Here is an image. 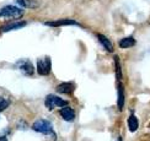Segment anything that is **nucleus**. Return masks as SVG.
Instances as JSON below:
<instances>
[{
	"mask_svg": "<svg viewBox=\"0 0 150 141\" xmlns=\"http://www.w3.org/2000/svg\"><path fill=\"white\" fill-rule=\"evenodd\" d=\"M117 141H123V139H122V137H118V140H117Z\"/></svg>",
	"mask_w": 150,
	"mask_h": 141,
	"instance_id": "a211bd4d",
	"label": "nucleus"
},
{
	"mask_svg": "<svg viewBox=\"0 0 150 141\" xmlns=\"http://www.w3.org/2000/svg\"><path fill=\"white\" fill-rule=\"evenodd\" d=\"M97 39H98V42L101 43L102 47H103L107 52H110V53L113 52V46H112L111 41H110L106 36H103V34H101V33H97Z\"/></svg>",
	"mask_w": 150,
	"mask_h": 141,
	"instance_id": "9d476101",
	"label": "nucleus"
},
{
	"mask_svg": "<svg viewBox=\"0 0 150 141\" xmlns=\"http://www.w3.org/2000/svg\"><path fill=\"white\" fill-rule=\"evenodd\" d=\"M26 26V22L22 21V22H10L8 25H4V26L0 28L1 32H10V31H14V29H18V28H22Z\"/></svg>",
	"mask_w": 150,
	"mask_h": 141,
	"instance_id": "6e6552de",
	"label": "nucleus"
},
{
	"mask_svg": "<svg viewBox=\"0 0 150 141\" xmlns=\"http://www.w3.org/2000/svg\"><path fill=\"white\" fill-rule=\"evenodd\" d=\"M16 3L18 5H21L22 8L26 9H36L38 8V3L36 0H16Z\"/></svg>",
	"mask_w": 150,
	"mask_h": 141,
	"instance_id": "ddd939ff",
	"label": "nucleus"
},
{
	"mask_svg": "<svg viewBox=\"0 0 150 141\" xmlns=\"http://www.w3.org/2000/svg\"><path fill=\"white\" fill-rule=\"evenodd\" d=\"M45 25L51 27H59V26H69V25H76V26H80V25L74 21V20H58V21H51V22H46Z\"/></svg>",
	"mask_w": 150,
	"mask_h": 141,
	"instance_id": "1a4fd4ad",
	"label": "nucleus"
},
{
	"mask_svg": "<svg viewBox=\"0 0 150 141\" xmlns=\"http://www.w3.org/2000/svg\"><path fill=\"white\" fill-rule=\"evenodd\" d=\"M74 90H75V85L73 82H62L60 85L57 86V91L59 93H64V95L73 93Z\"/></svg>",
	"mask_w": 150,
	"mask_h": 141,
	"instance_id": "0eeeda50",
	"label": "nucleus"
},
{
	"mask_svg": "<svg viewBox=\"0 0 150 141\" xmlns=\"http://www.w3.org/2000/svg\"><path fill=\"white\" fill-rule=\"evenodd\" d=\"M16 66L18 67V70H20L23 75H26V76H31V75H33L35 74V66L33 64L31 63L30 60H20V61H17L16 63Z\"/></svg>",
	"mask_w": 150,
	"mask_h": 141,
	"instance_id": "39448f33",
	"label": "nucleus"
},
{
	"mask_svg": "<svg viewBox=\"0 0 150 141\" xmlns=\"http://www.w3.org/2000/svg\"><path fill=\"white\" fill-rule=\"evenodd\" d=\"M23 16V10L16 6L8 5L0 9V17H10V18H20Z\"/></svg>",
	"mask_w": 150,
	"mask_h": 141,
	"instance_id": "f03ea898",
	"label": "nucleus"
},
{
	"mask_svg": "<svg viewBox=\"0 0 150 141\" xmlns=\"http://www.w3.org/2000/svg\"><path fill=\"white\" fill-rule=\"evenodd\" d=\"M52 70V61L49 57H45L37 60V72L42 76L49 75V72Z\"/></svg>",
	"mask_w": 150,
	"mask_h": 141,
	"instance_id": "20e7f679",
	"label": "nucleus"
},
{
	"mask_svg": "<svg viewBox=\"0 0 150 141\" xmlns=\"http://www.w3.org/2000/svg\"><path fill=\"white\" fill-rule=\"evenodd\" d=\"M115 65H116V76H117V81H121L122 80V67L120 64V59L116 55L115 57Z\"/></svg>",
	"mask_w": 150,
	"mask_h": 141,
	"instance_id": "2eb2a0df",
	"label": "nucleus"
},
{
	"mask_svg": "<svg viewBox=\"0 0 150 141\" xmlns=\"http://www.w3.org/2000/svg\"><path fill=\"white\" fill-rule=\"evenodd\" d=\"M135 43L137 42L133 37H126V38H122L120 42H118V46H120V48H122V49H127V48L134 47Z\"/></svg>",
	"mask_w": 150,
	"mask_h": 141,
	"instance_id": "f8f14e48",
	"label": "nucleus"
},
{
	"mask_svg": "<svg viewBox=\"0 0 150 141\" xmlns=\"http://www.w3.org/2000/svg\"><path fill=\"white\" fill-rule=\"evenodd\" d=\"M117 106L120 110H123L124 107V86L121 83V81H118V101Z\"/></svg>",
	"mask_w": 150,
	"mask_h": 141,
	"instance_id": "9b49d317",
	"label": "nucleus"
},
{
	"mask_svg": "<svg viewBox=\"0 0 150 141\" xmlns=\"http://www.w3.org/2000/svg\"><path fill=\"white\" fill-rule=\"evenodd\" d=\"M9 106H10V101L8 98L0 97V112H1V110H5Z\"/></svg>",
	"mask_w": 150,
	"mask_h": 141,
	"instance_id": "dca6fc26",
	"label": "nucleus"
},
{
	"mask_svg": "<svg viewBox=\"0 0 150 141\" xmlns=\"http://www.w3.org/2000/svg\"><path fill=\"white\" fill-rule=\"evenodd\" d=\"M59 114H60V116H62V118H63L65 121H71V120H74V118H75V112H74V109L70 108V107H68V106L62 107Z\"/></svg>",
	"mask_w": 150,
	"mask_h": 141,
	"instance_id": "423d86ee",
	"label": "nucleus"
},
{
	"mask_svg": "<svg viewBox=\"0 0 150 141\" xmlns=\"http://www.w3.org/2000/svg\"><path fill=\"white\" fill-rule=\"evenodd\" d=\"M45 104L49 110H53L55 108H62V107L68 106V102L55 95H48L45 100Z\"/></svg>",
	"mask_w": 150,
	"mask_h": 141,
	"instance_id": "f257e3e1",
	"label": "nucleus"
},
{
	"mask_svg": "<svg viewBox=\"0 0 150 141\" xmlns=\"http://www.w3.org/2000/svg\"><path fill=\"white\" fill-rule=\"evenodd\" d=\"M32 129L37 133L42 134H53V125L51 121H48L46 119H40L33 123Z\"/></svg>",
	"mask_w": 150,
	"mask_h": 141,
	"instance_id": "7ed1b4c3",
	"label": "nucleus"
},
{
	"mask_svg": "<svg viewBox=\"0 0 150 141\" xmlns=\"http://www.w3.org/2000/svg\"><path fill=\"white\" fill-rule=\"evenodd\" d=\"M0 141H8V137L6 136H0Z\"/></svg>",
	"mask_w": 150,
	"mask_h": 141,
	"instance_id": "f3484780",
	"label": "nucleus"
},
{
	"mask_svg": "<svg viewBox=\"0 0 150 141\" xmlns=\"http://www.w3.org/2000/svg\"><path fill=\"white\" fill-rule=\"evenodd\" d=\"M139 126V121L137 119L135 115H130L128 118V128L130 131H137V129Z\"/></svg>",
	"mask_w": 150,
	"mask_h": 141,
	"instance_id": "4468645a",
	"label": "nucleus"
}]
</instances>
